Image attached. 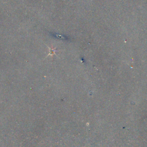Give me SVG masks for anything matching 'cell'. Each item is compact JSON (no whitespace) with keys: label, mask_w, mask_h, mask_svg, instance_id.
Listing matches in <instances>:
<instances>
[{"label":"cell","mask_w":147,"mask_h":147,"mask_svg":"<svg viewBox=\"0 0 147 147\" xmlns=\"http://www.w3.org/2000/svg\"><path fill=\"white\" fill-rule=\"evenodd\" d=\"M49 53H48V56L53 55V54L55 53V51H56V49L55 48H49Z\"/></svg>","instance_id":"obj_1"}]
</instances>
